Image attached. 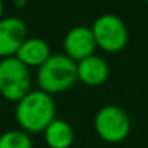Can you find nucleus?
<instances>
[{"label": "nucleus", "instance_id": "nucleus-1", "mask_svg": "<svg viewBox=\"0 0 148 148\" xmlns=\"http://www.w3.org/2000/svg\"><path fill=\"white\" fill-rule=\"evenodd\" d=\"M55 101L49 94L38 89L20 99L14 109L17 124L25 132H45L55 119Z\"/></svg>", "mask_w": 148, "mask_h": 148}, {"label": "nucleus", "instance_id": "nucleus-2", "mask_svg": "<svg viewBox=\"0 0 148 148\" xmlns=\"http://www.w3.org/2000/svg\"><path fill=\"white\" fill-rule=\"evenodd\" d=\"M76 79H78L76 63L65 53L50 55V58L38 69L36 73V81L40 91L49 95L69 89Z\"/></svg>", "mask_w": 148, "mask_h": 148}, {"label": "nucleus", "instance_id": "nucleus-3", "mask_svg": "<svg viewBox=\"0 0 148 148\" xmlns=\"http://www.w3.org/2000/svg\"><path fill=\"white\" fill-rule=\"evenodd\" d=\"M30 72L16 56L0 60V95L7 101L19 102L30 92Z\"/></svg>", "mask_w": 148, "mask_h": 148}, {"label": "nucleus", "instance_id": "nucleus-4", "mask_svg": "<svg viewBox=\"0 0 148 148\" xmlns=\"http://www.w3.org/2000/svg\"><path fill=\"white\" fill-rule=\"evenodd\" d=\"M94 127L101 140L116 144L130 135L131 119L122 108L116 105H105L97 112Z\"/></svg>", "mask_w": 148, "mask_h": 148}, {"label": "nucleus", "instance_id": "nucleus-5", "mask_svg": "<svg viewBox=\"0 0 148 148\" xmlns=\"http://www.w3.org/2000/svg\"><path fill=\"white\" fill-rule=\"evenodd\" d=\"M91 29L97 40V45L105 52H119L128 43V29L124 20L116 14H101L95 19Z\"/></svg>", "mask_w": 148, "mask_h": 148}, {"label": "nucleus", "instance_id": "nucleus-6", "mask_svg": "<svg viewBox=\"0 0 148 148\" xmlns=\"http://www.w3.org/2000/svg\"><path fill=\"white\" fill-rule=\"evenodd\" d=\"M26 23L20 17L7 16L0 20V58H12L27 39Z\"/></svg>", "mask_w": 148, "mask_h": 148}, {"label": "nucleus", "instance_id": "nucleus-7", "mask_svg": "<svg viewBox=\"0 0 148 148\" xmlns=\"http://www.w3.org/2000/svg\"><path fill=\"white\" fill-rule=\"evenodd\" d=\"M97 46L98 45L94 38L92 29L86 26L72 27L63 39L65 55L73 60H82L85 58L92 56Z\"/></svg>", "mask_w": 148, "mask_h": 148}, {"label": "nucleus", "instance_id": "nucleus-8", "mask_svg": "<svg viewBox=\"0 0 148 148\" xmlns=\"http://www.w3.org/2000/svg\"><path fill=\"white\" fill-rule=\"evenodd\" d=\"M78 68V79L88 86H99L105 84L109 75L108 63L97 55L85 58L76 63Z\"/></svg>", "mask_w": 148, "mask_h": 148}, {"label": "nucleus", "instance_id": "nucleus-9", "mask_svg": "<svg viewBox=\"0 0 148 148\" xmlns=\"http://www.w3.org/2000/svg\"><path fill=\"white\" fill-rule=\"evenodd\" d=\"M16 58L27 68H40L50 58V48L48 42L40 38H27L20 46V49L17 50Z\"/></svg>", "mask_w": 148, "mask_h": 148}, {"label": "nucleus", "instance_id": "nucleus-10", "mask_svg": "<svg viewBox=\"0 0 148 148\" xmlns=\"http://www.w3.org/2000/svg\"><path fill=\"white\" fill-rule=\"evenodd\" d=\"M43 134L49 148H69L73 143V130L63 119L55 118Z\"/></svg>", "mask_w": 148, "mask_h": 148}, {"label": "nucleus", "instance_id": "nucleus-11", "mask_svg": "<svg viewBox=\"0 0 148 148\" xmlns=\"http://www.w3.org/2000/svg\"><path fill=\"white\" fill-rule=\"evenodd\" d=\"M32 140L23 130H10L0 135V148H32Z\"/></svg>", "mask_w": 148, "mask_h": 148}, {"label": "nucleus", "instance_id": "nucleus-12", "mask_svg": "<svg viewBox=\"0 0 148 148\" xmlns=\"http://www.w3.org/2000/svg\"><path fill=\"white\" fill-rule=\"evenodd\" d=\"M26 3H27V0H14L16 7H25V6H26Z\"/></svg>", "mask_w": 148, "mask_h": 148}, {"label": "nucleus", "instance_id": "nucleus-13", "mask_svg": "<svg viewBox=\"0 0 148 148\" xmlns=\"http://www.w3.org/2000/svg\"><path fill=\"white\" fill-rule=\"evenodd\" d=\"M3 19V0H0V20Z\"/></svg>", "mask_w": 148, "mask_h": 148}, {"label": "nucleus", "instance_id": "nucleus-14", "mask_svg": "<svg viewBox=\"0 0 148 148\" xmlns=\"http://www.w3.org/2000/svg\"><path fill=\"white\" fill-rule=\"evenodd\" d=\"M147 4H148V0H147Z\"/></svg>", "mask_w": 148, "mask_h": 148}]
</instances>
